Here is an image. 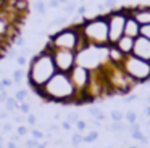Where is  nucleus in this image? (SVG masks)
<instances>
[{
    "label": "nucleus",
    "mask_w": 150,
    "mask_h": 148,
    "mask_svg": "<svg viewBox=\"0 0 150 148\" xmlns=\"http://www.w3.org/2000/svg\"><path fill=\"white\" fill-rule=\"evenodd\" d=\"M10 140H11V142H15V143H18V142L21 140V135H18V134H15V135H10Z\"/></svg>",
    "instance_id": "a18cd8bd"
},
{
    "label": "nucleus",
    "mask_w": 150,
    "mask_h": 148,
    "mask_svg": "<svg viewBox=\"0 0 150 148\" xmlns=\"http://www.w3.org/2000/svg\"><path fill=\"white\" fill-rule=\"evenodd\" d=\"M127 148H140V147H136V145H129Z\"/></svg>",
    "instance_id": "13d9d810"
},
{
    "label": "nucleus",
    "mask_w": 150,
    "mask_h": 148,
    "mask_svg": "<svg viewBox=\"0 0 150 148\" xmlns=\"http://www.w3.org/2000/svg\"><path fill=\"white\" fill-rule=\"evenodd\" d=\"M13 119L16 122H23V121H26V116L24 114H13Z\"/></svg>",
    "instance_id": "ea45409f"
},
{
    "label": "nucleus",
    "mask_w": 150,
    "mask_h": 148,
    "mask_svg": "<svg viewBox=\"0 0 150 148\" xmlns=\"http://www.w3.org/2000/svg\"><path fill=\"white\" fill-rule=\"evenodd\" d=\"M98 138V132L97 130H91L87 135H84V143H92Z\"/></svg>",
    "instance_id": "aec40b11"
},
{
    "label": "nucleus",
    "mask_w": 150,
    "mask_h": 148,
    "mask_svg": "<svg viewBox=\"0 0 150 148\" xmlns=\"http://www.w3.org/2000/svg\"><path fill=\"white\" fill-rule=\"evenodd\" d=\"M132 55L140 60H145V61H150V40L149 39H144V37H137L134 40V50H132Z\"/></svg>",
    "instance_id": "9d476101"
},
{
    "label": "nucleus",
    "mask_w": 150,
    "mask_h": 148,
    "mask_svg": "<svg viewBox=\"0 0 150 148\" xmlns=\"http://www.w3.org/2000/svg\"><path fill=\"white\" fill-rule=\"evenodd\" d=\"M58 73L53 63L52 53L44 47L37 55H34L29 61V69H28V84L33 87V90L44 87L55 74Z\"/></svg>",
    "instance_id": "f03ea898"
},
{
    "label": "nucleus",
    "mask_w": 150,
    "mask_h": 148,
    "mask_svg": "<svg viewBox=\"0 0 150 148\" xmlns=\"http://www.w3.org/2000/svg\"><path fill=\"white\" fill-rule=\"evenodd\" d=\"M140 37L149 39V40H150V24H144V26H140Z\"/></svg>",
    "instance_id": "393cba45"
},
{
    "label": "nucleus",
    "mask_w": 150,
    "mask_h": 148,
    "mask_svg": "<svg viewBox=\"0 0 150 148\" xmlns=\"http://www.w3.org/2000/svg\"><path fill=\"white\" fill-rule=\"evenodd\" d=\"M24 148H28V147H24Z\"/></svg>",
    "instance_id": "0e129e2a"
},
{
    "label": "nucleus",
    "mask_w": 150,
    "mask_h": 148,
    "mask_svg": "<svg viewBox=\"0 0 150 148\" xmlns=\"http://www.w3.org/2000/svg\"><path fill=\"white\" fill-rule=\"evenodd\" d=\"M45 48L52 53L53 63L58 73L68 74L73 68L78 64V53L71 50H62V48H52L50 45H45Z\"/></svg>",
    "instance_id": "0eeeda50"
},
{
    "label": "nucleus",
    "mask_w": 150,
    "mask_h": 148,
    "mask_svg": "<svg viewBox=\"0 0 150 148\" xmlns=\"http://www.w3.org/2000/svg\"><path fill=\"white\" fill-rule=\"evenodd\" d=\"M0 143H4V137L2 135H0Z\"/></svg>",
    "instance_id": "bf43d9fd"
},
{
    "label": "nucleus",
    "mask_w": 150,
    "mask_h": 148,
    "mask_svg": "<svg viewBox=\"0 0 150 148\" xmlns=\"http://www.w3.org/2000/svg\"><path fill=\"white\" fill-rule=\"evenodd\" d=\"M92 124H94L95 127H102V122H100V121H97V119H95V121L92 122Z\"/></svg>",
    "instance_id": "603ef678"
},
{
    "label": "nucleus",
    "mask_w": 150,
    "mask_h": 148,
    "mask_svg": "<svg viewBox=\"0 0 150 148\" xmlns=\"http://www.w3.org/2000/svg\"><path fill=\"white\" fill-rule=\"evenodd\" d=\"M134 100H140V97L139 95H129V97H126V98H123V101L124 103H132Z\"/></svg>",
    "instance_id": "f704fd0d"
},
{
    "label": "nucleus",
    "mask_w": 150,
    "mask_h": 148,
    "mask_svg": "<svg viewBox=\"0 0 150 148\" xmlns=\"http://www.w3.org/2000/svg\"><path fill=\"white\" fill-rule=\"evenodd\" d=\"M110 118H111L113 122H121L123 118H124V114H123V111H120V109H113V111L110 113Z\"/></svg>",
    "instance_id": "6ab92c4d"
},
{
    "label": "nucleus",
    "mask_w": 150,
    "mask_h": 148,
    "mask_svg": "<svg viewBox=\"0 0 150 148\" xmlns=\"http://www.w3.org/2000/svg\"><path fill=\"white\" fill-rule=\"evenodd\" d=\"M127 13L139 23L140 26L150 24V6L149 5H139V6H129Z\"/></svg>",
    "instance_id": "1a4fd4ad"
},
{
    "label": "nucleus",
    "mask_w": 150,
    "mask_h": 148,
    "mask_svg": "<svg viewBox=\"0 0 150 148\" xmlns=\"http://www.w3.org/2000/svg\"><path fill=\"white\" fill-rule=\"evenodd\" d=\"M26 122H28L29 125H33V127H34V125L37 124V118H36V114H33V113H29V114L26 116Z\"/></svg>",
    "instance_id": "c85d7f7f"
},
{
    "label": "nucleus",
    "mask_w": 150,
    "mask_h": 148,
    "mask_svg": "<svg viewBox=\"0 0 150 148\" xmlns=\"http://www.w3.org/2000/svg\"><path fill=\"white\" fill-rule=\"evenodd\" d=\"M66 23H68V16H60V18H55L53 21H50L49 24H47V27H57V26H65Z\"/></svg>",
    "instance_id": "2eb2a0df"
},
{
    "label": "nucleus",
    "mask_w": 150,
    "mask_h": 148,
    "mask_svg": "<svg viewBox=\"0 0 150 148\" xmlns=\"http://www.w3.org/2000/svg\"><path fill=\"white\" fill-rule=\"evenodd\" d=\"M66 121H68L71 125H73V124L76 125V122L79 121V114H78V113H69V114L66 116Z\"/></svg>",
    "instance_id": "bb28decb"
},
{
    "label": "nucleus",
    "mask_w": 150,
    "mask_h": 148,
    "mask_svg": "<svg viewBox=\"0 0 150 148\" xmlns=\"http://www.w3.org/2000/svg\"><path fill=\"white\" fill-rule=\"evenodd\" d=\"M24 76H26V73H24L23 69H16V71H13V82L16 84V85H20V84L23 82Z\"/></svg>",
    "instance_id": "a211bd4d"
},
{
    "label": "nucleus",
    "mask_w": 150,
    "mask_h": 148,
    "mask_svg": "<svg viewBox=\"0 0 150 148\" xmlns=\"http://www.w3.org/2000/svg\"><path fill=\"white\" fill-rule=\"evenodd\" d=\"M0 148H5V143H0Z\"/></svg>",
    "instance_id": "052dcab7"
},
{
    "label": "nucleus",
    "mask_w": 150,
    "mask_h": 148,
    "mask_svg": "<svg viewBox=\"0 0 150 148\" xmlns=\"http://www.w3.org/2000/svg\"><path fill=\"white\" fill-rule=\"evenodd\" d=\"M76 10H78V6H76L74 2H68L65 6H63V11H65V15H71V13H74Z\"/></svg>",
    "instance_id": "4be33fe9"
},
{
    "label": "nucleus",
    "mask_w": 150,
    "mask_h": 148,
    "mask_svg": "<svg viewBox=\"0 0 150 148\" xmlns=\"http://www.w3.org/2000/svg\"><path fill=\"white\" fill-rule=\"evenodd\" d=\"M15 98L18 100V103H24V101H28V98H29V93H28V90L20 89V90H16V93H15Z\"/></svg>",
    "instance_id": "f3484780"
},
{
    "label": "nucleus",
    "mask_w": 150,
    "mask_h": 148,
    "mask_svg": "<svg viewBox=\"0 0 150 148\" xmlns=\"http://www.w3.org/2000/svg\"><path fill=\"white\" fill-rule=\"evenodd\" d=\"M2 129H4V132H10L11 129H13V125H11L10 122H2Z\"/></svg>",
    "instance_id": "58836bf2"
},
{
    "label": "nucleus",
    "mask_w": 150,
    "mask_h": 148,
    "mask_svg": "<svg viewBox=\"0 0 150 148\" xmlns=\"http://www.w3.org/2000/svg\"><path fill=\"white\" fill-rule=\"evenodd\" d=\"M76 129H78V132H84L86 129H87V122L82 121V119H79V121L76 122Z\"/></svg>",
    "instance_id": "7c9ffc66"
},
{
    "label": "nucleus",
    "mask_w": 150,
    "mask_h": 148,
    "mask_svg": "<svg viewBox=\"0 0 150 148\" xmlns=\"http://www.w3.org/2000/svg\"><path fill=\"white\" fill-rule=\"evenodd\" d=\"M107 55H108V63L113 66H121L126 58V55H123L120 50L116 48V45H108L107 48Z\"/></svg>",
    "instance_id": "f8f14e48"
},
{
    "label": "nucleus",
    "mask_w": 150,
    "mask_h": 148,
    "mask_svg": "<svg viewBox=\"0 0 150 148\" xmlns=\"http://www.w3.org/2000/svg\"><path fill=\"white\" fill-rule=\"evenodd\" d=\"M7 100H8L7 92H0V103H7Z\"/></svg>",
    "instance_id": "37998d69"
},
{
    "label": "nucleus",
    "mask_w": 150,
    "mask_h": 148,
    "mask_svg": "<svg viewBox=\"0 0 150 148\" xmlns=\"http://www.w3.org/2000/svg\"><path fill=\"white\" fill-rule=\"evenodd\" d=\"M121 68L136 84L150 82V61L140 60V58L134 56V55H127L124 58Z\"/></svg>",
    "instance_id": "39448f33"
},
{
    "label": "nucleus",
    "mask_w": 150,
    "mask_h": 148,
    "mask_svg": "<svg viewBox=\"0 0 150 148\" xmlns=\"http://www.w3.org/2000/svg\"><path fill=\"white\" fill-rule=\"evenodd\" d=\"M145 103H147V105H150V95H149V97H147V98H145Z\"/></svg>",
    "instance_id": "6e6d98bb"
},
{
    "label": "nucleus",
    "mask_w": 150,
    "mask_h": 148,
    "mask_svg": "<svg viewBox=\"0 0 150 148\" xmlns=\"http://www.w3.org/2000/svg\"><path fill=\"white\" fill-rule=\"evenodd\" d=\"M8 116H10V114H8L7 111H4V113H0V119H7Z\"/></svg>",
    "instance_id": "09e8293b"
},
{
    "label": "nucleus",
    "mask_w": 150,
    "mask_h": 148,
    "mask_svg": "<svg viewBox=\"0 0 150 148\" xmlns=\"http://www.w3.org/2000/svg\"><path fill=\"white\" fill-rule=\"evenodd\" d=\"M20 111H21V114L28 116V114H29V113H31V103H29V101L20 103Z\"/></svg>",
    "instance_id": "b1692460"
},
{
    "label": "nucleus",
    "mask_w": 150,
    "mask_h": 148,
    "mask_svg": "<svg viewBox=\"0 0 150 148\" xmlns=\"http://www.w3.org/2000/svg\"><path fill=\"white\" fill-rule=\"evenodd\" d=\"M149 143V137H144L142 140H140V145H147Z\"/></svg>",
    "instance_id": "8fccbe9b"
},
{
    "label": "nucleus",
    "mask_w": 150,
    "mask_h": 148,
    "mask_svg": "<svg viewBox=\"0 0 150 148\" xmlns=\"http://www.w3.org/2000/svg\"><path fill=\"white\" fill-rule=\"evenodd\" d=\"M0 92H5V85L2 84V80H0Z\"/></svg>",
    "instance_id": "5fc2aeb1"
},
{
    "label": "nucleus",
    "mask_w": 150,
    "mask_h": 148,
    "mask_svg": "<svg viewBox=\"0 0 150 148\" xmlns=\"http://www.w3.org/2000/svg\"><path fill=\"white\" fill-rule=\"evenodd\" d=\"M100 113H102V109H98V108H91V109H89V114L94 116V118H97Z\"/></svg>",
    "instance_id": "4c0bfd02"
},
{
    "label": "nucleus",
    "mask_w": 150,
    "mask_h": 148,
    "mask_svg": "<svg viewBox=\"0 0 150 148\" xmlns=\"http://www.w3.org/2000/svg\"><path fill=\"white\" fill-rule=\"evenodd\" d=\"M62 129H63V130H71V124L65 119V121L62 122Z\"/></svg>",
    "instance_id": "79ce46f5"
},
{
    "label": "nucleus",
    "mask_w": 150,
    "mask_h": 148,
    "mask_svg": "<svg viewBox=\"0 0 150 148\" xmlns=\"http://www.w3.org/2000/svg\"><path fill=\"white\" fill-rule=\"evenodd\" d=\"M81 34L87 45L92 47H108V19L107 15H97L94 18L81 19Z\"/></svg>",
    "instance_id": "20e7f679"
},
{
    "label": "nucleus",
    "mask_w": 150,
    "mask_h": 148,
    "mask_svg": "<svg viewBox=\"0 0 150 148\" xmlns=\"http://www.w3.org/2000/svg\"><path fill=\"white\" fill-rule=\"evenodd\" d=\"M81 143H84V135H81V132H74L71 135V145L74 148H78Z\"/></svg>",
    "instance_id": "dca6fc26"
},
{
    "label": "nucleus",
    "mask_w": 150,
    "mask_h": 148,
    "mask_svg": "<svg viewBox=\"0 0 150 148\" xmlns=\"http://www.w3.org/2000/svg\"><path fill=\"white\" fill-rule=\"evenodd\" d=\"M124 35L127 37L137 39L140 35V24L127 13V19H126V26H124Z\"/></svg>",
    "instance_id": "9b49d317"
},
{
    "label": "nucleus",
    "mask_w": 150,
    "mask_h": 148,
    "mask_svg": "<svg viewBox=\"0 0 150 148\" xmlns=\"http://www.w3.org/2000/svg\"><path fill=\"white\" fill-rule=\"evenodd\" d=\"M58 3H65V5H66V3H68V0H58Z\"/></svg>",
    "instance_id": "4d7b16f0"
},
{
    "label": "nucleus",
    "mask_w": 150,
    "mask_h": 148,
    "mask_svg": "<svg viewBox=\"0 0 150 148\" xmlns=\"http://www.w3.org/2000/svg\"><path fill=\"white\" fill-rule=\"evenodd\" d=\"M16 45H18V47H23V45H24V39L23 37H18L16 39Z\"/></svg>",
    "instance_id": "de8ad7c7"
},
{
    "label": "nucleus",
    "mask_w": 150,
    "mask_h": 148,
    "mask_svg": "<svg viewBox=\"0 0 150 148\" xmlns=\"http://www.w3.org/2000/svg\"><path fill=\"white\" fill-rule=\"evenodd\" d=\"M103 148H113V147H103Z\"/></svg>",
    "instance_id": "680f3d73"
},
{
    "label": "nucleus",
    "mask_w": 150,
    "mask_h": 148,
    "mask_svg": "<svg viewBox=\"0 0 150 148\" xmlns=\"http://www.w3.org/2000/svg\"><path fill=\"white\" fill-rule=\"evenodd\" d=\"M36 148H47V142H42V143H39Z\"/></svg>",
    "instance_id": "3c124183"
},
{
    "label": "nucleus",
    "mask_w": 150,
    "mask_h": 148,
    "mask_svg": "<svg viewBox=\"0 0 150 148\" xmlns=\"http://www.w3.org/2000/svg\"><path fill=\"white\" fill-rule=\"evenodd\" d=\"M124 119H126L129 124H134V122H137V113L136 111H127L126 114H124Z\"/></svg>",
    "instance_id": "5701e85b"
},
{
    "label": "nucleus",
    "mask_w": 150,
    "mask_h": 148,
    "mask_svg": "<svg viewBox=\"0 0 150 148\" xmlns=\"http://www.w3.org/2000/svg\"><path fill=\"white\" fill-rule=\"evenodd\" d=\"M29 132H31V130L26 127V125H20V127L16 129V134H18V135H21V137H23V135H28Z\"/></svg>",
    "instance_id": "2f4dec72"
},
{
    "label": "nucleus",
    "mask_w": 150,
    "mask_h": 148,
    "mask_svg": "<svg viewBox=\"0 0 150 148\" xmlns=\"http://www.w3.org/2000/svg\"><path fill=\"white\" fill-rule=\"evenodd\" d=\"M68 74H69V79H71L76 92H78V95L87 92L89 84H91V79H92V71H89L87 68H84V66L76 64Z\"/></svg>",
    "instance_id": "6e6552de"
},
{
    "label": "nucleus",
    "mask_w": 150,
    "mask_h": 148,
    "mask_svg": "<svg viewBox=\"0 0 150 148\" xmlns=\"http://www.w3.org/2000/svg\"><path fill=\"white\" fill-rule=\"evenodd\" d=\"M47 6H50V8H58L60 3H58V0H50V2L47 3Z\"/></svg>",
    "instance_id": "a19ab883"
},
{
    "label": "nucleus",
    "mask_w": 150,
    "mask_h": 148,
    "mask_svg": "<svg viewBox=\"0 0 150 148\" xmlns=\"http://www.w3.org/2000/svg\"><path fill=\"white\" fill-rule=\"evenodd\" d=\"M144 116H145V118H150V105L145 106V109H144Z\"/></svg>",
    "instance_id": "49530a36"
},
{
    "label": "nucleus",
    "mask_w": 150,
    "mask_h": 148,
    "mask_svg": "<svg viewBox=\"0 0 150 148\" xmlns=\"http://www.w3.org/2000/svg\"><path fill=\"white\" fill-rule=\"evenodd\" d=\"M5 148H20V147H18V143H15V142L8 140L7 143H5Z\"/></svg>",
    "instance_id": "c03bdc74"
},
{
    "label": "nucleus",
    "mask_w": 150,
    "mask_h": 148,
    "mask_svg": "<svg viewBox=\"0 0 150 148\" xmlns=\"http://www.w3.org/2000/svg\"><path fill=\"white\" fill-rule=\"evenodd\" d=\"M142 148H145V147H142Z\"/></svg>",
    "instance_id": "69168bd1"
},
{
    "label": "nucleus",
    "mask_w": 150,
    "mask_h": 148,
    "mask_svg": "<svg viewBox=\"0 0 150 148\" xmlns=\"http://www.w3.org/2000/svg\"><path fill=\"white\" fill-rule=\"evenodd\" d=\"M34 92L47 101H55L62 105L76 103V97H78V92L69 79V74L66 73H57L45 85L36 89Z\"/></svg>",
    "instance_id": "f257e3e1"
},
{
    "label": "nucleus",
    "mask_w": 150,
    "mask_h": 148,
    "mask_svg": "<svg viewBox=\"0 0 150 148\" xmlns=\"http://www.w3.org/2000/svg\"><path fill=\"white\" fill-rule=\"evenodd\" d=\"M144 137H145V135L142 134V130H134V132H131V138H132V140H137V142H140Z\"/></svg>",
    "instance_id": "cd10ccee"
},
{
    "label": "nucleus",
    "mask_w": 150,
    "mask_h": 148,
    "mask_svg": "<svg viewBox=\"0 0 150 148\" xmlns=\"http://www.w3.org/2000/svg\"><path fill=\"white\" fill-rule=\"evenodd\" d=\"M2 84L5 85V89H7V87H11L13 85V79H10V77H4V79H2Z\"/></svg>",
    "instance_id": "c9c22d12"
},
{
    "label": "nucleus",
    "mask_w": 150,
    "mask_h": 148,
    "mask_svg": "<svg viewBox=\"0 0 150 148\" xmlns=\"http://www.w3.org/2000/svg\"><path fill=\"white\" fill-rule=\"evenodd\" d=\"M108 19V40L110 45H115L124 35V26L127 19V8H118L107 13Z\"/></svg>",
    "instance_id": "423d86ee"
},
{
    "label": "nucleus",
    "mask_w": 150,
    "mask_h": 148,
    "mask_svg": "<svg viewBox=\"0 0 150 148\" xmlns=\"http://www.w3.org/2000/svg\"><path fill=\"white\" fill-rule=\"evenodd\" d=\"M0 125H2V122H0Z\"/></svg>",
    "instance_id": "e2e57ef3"
},
{
    "label": "nucleus",
    "mask_w": 150,
    "mask_h": 148,
    "mask_svg": "<svg viewBox=\"0 0 150 148\" xmlns=\"http://www.w3.org/2000/svg\"><path fill=\"white\" fill-rule=\"evenodd\" d=\"M37 145H39V140H34V138H29V140L24 142V147L28 148H36Z\"/></svg>",
    "instance_id": "473e14b6"
},
{
    "label": "nucleus",
    "mask_w": 150,
    "mask_h": 148,
    "mask_svg": "<svg viewBox=\"0 0 150 148\" xmlns=\"http://www.w3.org/2000/svg\"><path fill=\"white\" fill-rule=\"evenodd\" d=\"M145 125H147V129L150 130V118H147V121H145Z\"/></svg>",
    "instance_id": "864d4df0"
},
{
    "label": "nucleus",
    "mask_w": 150,
    "mask_h": 148,
    "mask_svg": "<svg viewBox=\"0 0 150 148\" xmlns=\"http://www.w3.org/2000/svg\"><path fill=\"white\" fill-rule=\"evenodd\" d=\"M134 40H136V39L127 37V35H123V37H121L115 45H116V48L121 51V53L127 56V55H132V50H134Z\"/></svg>",
    "instance_id": "ddd939ff"
},
{
    "label": "nucleus",
    "mask_w": 150,
    "mask_h": 148,
    "mask_svg": "<svg viewBox=\"0 0 150 148\" xmlns=\"http://www.w3.org/2000/svg\"><path fill=\"white\" fill-rule=\"evenodd\" d=\"M76 13H78L79 16L86 15V13H87V6H86V5H81V6H78V10H76Z\"/></svg>",
    "instance_id": "e433bc0d"
},
{
    "label": "nucleus",
    "mask_w": 150,
    "mask_h": 148,
    "mask_svg": "<svg viewBox=\"0 0 150 148\" xmlns=\"http://www.w3.org/2000/svg\"><path fill=\"white\" fill-rule=\"evenodd\" d=\"M31 135H33L34 140H42V138L45 137V134H44L42 130H39V129H33V130H31Z\"/></svg>",
    "instance_id": "a878e982"
},
{
    "label": "nucleus",
    "mask_w": 150,
    "mask_h": 148,
    "mask_svg": "<svg viewBox=\"0 0 150 148\" xmlns=\"http://www.w3.org/2000/svg\"><path fill=\"white\" fill-rule=\"evenodd\" d=\"M16 63H18V66H26V63H28L26 56H23V55H20V56L16 58Z\"/></svg>",
    "instance_id": "72a5a7b5"
},
{
    "label": "nucleus",
    "mask_w": 150,
    "mask_h": 148,
    "mask_svg": "<svg viewBox=\"0 0 150 148\" xmlns=\"http://www.w3.org/2000/svg\"><path fill=\"white\" fill-rule=\"evenodd\" d=\"M34 8H36V11L39 13V15H45V11H47V5L42 0H37V2L34 3Z\"/></svg>",
    "instance_id": "412c9836"
},
{
    "label": "nucleus",
    "mask_w": 150,
    "mask_h": 148,
    "mask_svg": "<svg viewBox=\"0 0 150 148\" xmlns=\"http://www.w3.org/2000/svg\"><path fill=\"white\" fill-rule=\"evenodd\" d=\"M47 45H50L52 48L71 50V51H76V53L84 50L86 47H89L81 34V23L66 26V27H62L60 31H57L55 34H52L49 37Z\"/></svg>",
    "instance_id": "7ed1b4c3"
},
{
    "label": "nucleus",
    "mask_w": 150,
    "mask_h": 148,
    "mask_svg": "<svg viewBox=\"0 0 150 148\" xmlns=\"http://www.w3.org/2000/svg\"><path fill=\"white\" fill-rule=\"evenodd\" d=\"M116 2L118 0H105L103 5H105V8H107L108 11H111V10H115V6H116Z\"/></svg>",
    "instance_id": "c756f323"
},
{
    "label": "nucleus",
    "mask_w": 150,
    "mask_h": 148,
    "mask_svg": "<svg viewBox=\"0 0 150 148\" xmlns=\"http://www.w3.org/2000/svg\"><path fill=\"white\" fill-rule=\"evenodd\" d=\"M16 109H20V103H18V100L15 98V97H8L7 103H5V111H7L8 114H15Z\"/></svg>",
    "instance_id": "4468645a"
}]
</instances>
